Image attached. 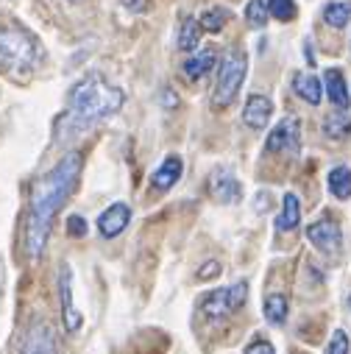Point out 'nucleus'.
Segmentation results:
<instances>
[{"mask_svg": "<svg viewBox=\"0 0 351 354\" xmlns=\"http://www.w3.org/2000/svg\"><path fill=\"white\" fill-rule=\"evenodd\" d=\"M78 176H81V153L73 151L34 185L31 204H28V221H26V248L31 259H37L45 251L50 226L59 209L64 207V201L73 196Z\"/></svg>", "mask_w": 351, "mask_h": 354, "instance_id": "f257e3e1", "label": "nucleus"}, {"mask_svg": "<svg viewBox=\"0 0 351 354\" xmlns=\"http://www.w3.org/2000/svg\"><path fill=\"white\" fill-rule=\"evenodd\" d=\"M123 101L126 98H123V93L117 90V86H112L104 75L90 73L73 86L67 118L75 129H90V126L112 118L115 112H120Z\"/></svg>", "mask_w": 351, "mask_h": 354, "instance_id": "f03ea898", "label": "nucleus"}, {"mask_svg": "<svg viewBox=\"0 0 351 354\" xmlns=\"http://www.w3.org/2000/svg\"><path fill=\"white\" fill-rule=\"evenodd\" d=\"M42 62L37 37L20 23H0V73L9 78H28Z\"/></svg>", "mask_w": 351, "mask_h": 354, "instance_id": "7ed1b4c3", "label": "nucleus"}, {"mask_svg": "<svg viewBox=\"0 0 351 354\" xmlns=\"http://www.w3.org/2000/svg\"><path fill=\"white\" fill-rule=\"evenodd\" d=\"M245 70H248L245 53L237 50V48L226 50V56H223V62H220L218 81H215V93H212V106H215V109L231 106V101L237 98L240 86H243V81H245Z\"/></svg>", "mask_w": 351, "mask_h": 354, "instance_id": "20e7f679", "label": "nucleus"}, {"mask_svg": "<svg viewBox=\"0 0 351 354\" xmlns=\"http://www.w3.org/2000/svg\"><path fill=\"white\" fill-rule=\"evenodd\" d=\"M245 296H248V282H237L231 288H223V290H212L207 293V299L201 301V313L207 318H226L231 313H237L243 304H245Z\"/></svg>", "mask_w": 351, "mask_h": 354, "instance_id": "39448f33", "label": "nucleus"}, {"mask_svg": "<svg viewBox=\"0 0 351 354\" xmlns=\"http://www.w3.org/2000/svg\"><path fill=\"white\" fill-rule=\"evenodd\" d=\"M307 240H310L318 251H323V254H329V257H337L340 248H343V232H340L337 221H332V218H321V221L310 223V226H307Z\"/></svg>", "mask_w": 351, "mask_h": 354, "instance_id": "423d86ee", "label": "nucleus"}, {"mask_svg": "<svg viewBox=\"0 0 351 354\" xmlns=\"http://www.w3.org/2000/svg\"><path fill=\"white\" fill-rule=\"evenodd\" d=\"M265 148H268L271 153H290V156H296L298 148H301V126H298V120H296V118H285V120L268 134Z\"/></svg>", "mask_w": 351, "mask_h": 354, "instance_id": "0eeeda50", "label": "nucleus"}, {"mask_svg": "<svg viewBox=\"0 0 351 354\" xmlns=\"http://www.w3.org/2000/svg\"><path fill=\"white\" fill-rule=\"evenodd\" d=\"M59 296H61V321H64V329L67 332H78L81 329V313L73 304V274H70L67 265L61 268V277H59Z\"/></svg>", "mask_w": 351, "mask_h": 354, "instance_id": "6e6552de", "label": "nucleus"}, {"mask_svg": "<svg viewBox=\"0 0 351 354\" xmlns=\"http://www.w3.org/2000/svg\"><path fill=\"white\" fill-rule=\"evenodd\" d=\"M209 196L220 204H237L243 190H240V182L234 179L231 170H215L212 179H209Z\"/></svg>", "mask_w": 351, "mask_h": 354, "instance_id": "1a4fd4ad", "label": "nucleus"}, {"mask_svg": "<svg viewBox=\"0 0 351 354\" xmlns=\"http://www.w3.org/2000/svg\"><path fill=\"white\" fill-rule=\"evenodd\" d=\"M129 221H131V207L117 201V204H112L109 209L101 212V218H98V232H101L104 237H117V234H123V229L129 226Z\"/></svg>", "mask_w": 351, "mask_h": 354, "instance_id": "9d476101", "label": "nucleus"}, {"mask_svg": "<svg viewBox=\"0 0 351 354\" xmlns=\"http://www.w3.org/2000/svg\"><path fill=\"white\" fill-rule=\"evenodd\" d=\"M182 170H184V162H182V156H176V153H170L156 170H153V176H151V185H153V190H159V193H167L176 182L182 179Z\"/></svg>", "mask_w": 351, "mask_h": 354, "instance_id": "9b49d317", "label": "nucleus"}, {"mask_svg": "<svg viewBox=\"0 0 351 354\" xmlns=\"http://www.w3.org/2000/svg\"><path fill=\"white\" fill-rule=\"evenodd\" d=\"M271 115H274L271 98H265V95H251V98L245 101V109H243V123L251 126V129H265L268 120H271Z\"/></svg>", "mask_w": 351, "mask_h": 354, "instance_id": "f8f14e48", "label": "nucleus"}, {"mask_svg": "<svg viewBox=\"0 0 351 354\" xmlns=\"http://www.w3.org/2000/svg\"><path fill=\"white\" fill-rule=\"evenodd\" d=\"M20 354H56L53 335H50V329H48V324H45V321H37V324L28 329V335H26V340H23V351H20Z\"/></svg>", "mask_w": 351, "mask_h": 354, "instance_id": "ddd939ff", "label": "nucleus"}, {"mask_svg": "<svg viewBox=\"0 0 351 354\" xmlns=\"http://www.w3.org/2000/svg\"><path fill=\"white\" fill-rule=\"evenodd\" d=\"M323 86H326V95H329L332 106H337V109H348V104H351L348 84H345V78H343V73H340L337 67H329V70H326V75H323Z\"/></svg>", "mask_w": 351, "mask_h": 354, "instance_id": "4468645a", "label": "nucleus"}, {"mask_svg": "<svg viewBox=\"0 0 351 354\" xmlns=\"http://www.w3.org/2000/svg\"><path fill=\"white\" fill-rule=\"evenodd\" d=\"M293 90H296V95L301 101H307L310 106H318L321 95H323V84L312 73H296L293 75Z\"/></svg>", "mask_w": 351, "mask_h": 354, "instance_id": "2eb2a0df", "label": "nucleus"}, {"mask_svg": "<svg viewBox=\"0 0 351 354\" xmlns=\"http://www.w3.org/2000/svg\"><path fill=\"white\" fill-rule=\"evenodd\" d=\"M326 185H329V193H332L334 198L348 201V198H351V167H345V165L332 167Z\"/></svg>", "mask_w": 351, "mask_h": 354, "instance_id": "dca6fc26", "label": "nucleus"}, {"mask_svg": "<svg viewBox=\"0 0 351 354\" xmlns=\"http://www.w3.org/2000/svg\"><path fill=\"white\" fill-rule=\"evenodd\" d=\"M298 223H301V204L293 193H287L285 201H282V212L276 218V229L279 232H293Z\"/></svg>", "mask_w": 351, "mask_h": 354, "instance_id": "f3484780", "label": "nucleus"}, {"mask_svg": "<svg viewBox=\"0 0 351 354\" xmlns=\"http://www.w3.org/2000/svg\"><path fill=\"white\" fill-rule=\"evenodd\" d=\"M351 20V0H332L323 6V23L332 28H345Z\"/></svg>", "mask_w": 351, "mask_h": 354, "instance_id": "a211bd4d", "label": "nucleus"}, {"mask_svg": "<svg viewBox=\"0 0 351 354\" xmlns=\"http://www.w3.org/2000/svg\"><path fill=\"white\" fill-rule=\"evenodd\" d=\"M287 310H290V304H287V296H282V293H271V296L262 299V313H265V318H268L274 326L285 324Z\"/></svg>", "mask_w": 351, "mask_h": 354, "instance_id": "6ab92c4d", "label": "nucleus"}, {"mask_svg": "<svg viewBox=\"0 0 351 354\" xmlns=\"http://www.w3.org/2000/svg\"><path fill=\"white\" fill-rule=\"evenodd\" d=\"M215 50L212 48H207V50H198L196 56H190L187 62H184V73H187V78H204L209 70H212V64H215Z\"/></svg>", "mask_w": 351, "mask_h": 354, "instance_id": "aec40b11", "label": "nucleus"}, {"mask_svg": "<svg viewBox=\"0 0 351 354\" xmlns=\"http://www.w3.org/2000/svg\"><path fill=\"white\" fill-rule=\"evenodd\" d=\"M323 134L332 140H345L351 134V118L345 115V109H340V115H329L323 120Z\"/></svg>", "mask_w": 351, "mask_h": 354, "instance_id": "412c9836", "label": "nucleus"}, {"mask_svg": "<svg viewBox=\"0 0 351 354\" xmlns=\"http://www.w3.org/2000/svg\"><path fill=\"white\" fill-rule=\"evenodd\" d=\"M198 39H201V23L193 20V17H184L182 31H179V48L182 50H196Z\"/></svg>", "mask_w": 351, "mask_h": 354, "instance_id": "4be33fe9", "label": "nucleus"}, {"mask_svg": "<svg viewBox=\"0 0 351 354\" xmlns=\"http://www.w3.org/2000/svg\"><path fill=\"white\" fill-rule=\"evenodd\" d=\"M268 6H265V0H251V3L245 6V17H248V26L251 28H265L268 23Z\"/></svg>", "mask_w": 351, "mask_h": 354, "instance_id": "5701e85b", "label": "nucleus"}, {"mask_svg": "<svg viewBox=\"0 0 351 354\" xmlns=\"http://www.w3.org/2000/svg\"><path fill=\"white\" fill-rule=\"evenodd\" d=\"M268 12H271V17L282 20V23H290L298 15L296 0H268Z\"/></svg>", "mask_w": 351, "mask_h": 354, "instance_id": "b1692460", "label": "nucleus"}, {"mask_svg": "<svg viewBox=\"0 0 351 354\" xmlns=\"http://www.w3.org/2000/svg\"><path fill=\"white\" fill-rule=\"evenodd\" d=\"M198 23H201V28H204V31L218 34V31H220V28L229 23V12H226V9H209V12H207V15L198 20Z\"/></svg>", "mask_w": 351, "mask_h": 354, "instance_id": "393cba45", "label": "nucleus"}, {"mask_svg": "<svg viewBox=\"0 0 351 354\" xmlns=\"http://www.w3.org/2000/svg\"><path fill=\"white\" fill-rule=\"evenodd\" d=\"M348 348H351L348 335L343 329H334L332 337H329V343H326V354H348Z\"/></svg>", "mask_w": 351, "mask_h": 354, "instance_id": "a878e982", "label": "nucleus"}, {"mask_svg": "<svg viewBox=\"0 0 351 354\" xmlns=\"http://www.w3.org/2000/svg\"><path fill=\"white\" fill-rule=\"evenodd\" d=\"M245 354H276V348L268 340H251L245 346Z\"/></svg>", "mask_w": 351, "mask_h": 354, "instance_id": "bb28decb", "label": "nucleus"}, {"mask_svg": "<svg viewBox=\"0 0 351 354\" xmlns=\"http://www.w3.org/2000/svg\"><path fill=\"white\" fill-rule=\"evenodd\" d=\"M67 229H70L73 237H84V234H86V221H84L81 215H70V218H67Z\"/></svg>", "mask_w": 351, "mask_h": 354, "instance_id": "cd10ccee", "label": "nucleus"}, {"mask_svg": "<svg viewBox=\"0 0 351 354\" xmlns=\"http://www.w3.org/2000/svg\"><path fill=\"white\" fill-rule=\"evenodd\" d=\"M218 271H220V262H207L198 277L201 279H212V277H218Z\"/></svg>", "mask_w": 351, "mask_h": 354, "instance_id": "c85d7f7f", "label": "nucleus"}, {"mask_svg": "<svg viewBox=\"0 0 351 354\" xmlns=\"http://www.w3.org/2000/svg\"><path fill=\"white\" fill-rule=\"evenodd\" d=\"M123 3H126L131 12H142V9H145V0H123Z\"/></svg>", "mask_w": 351, "mask_h": 354, "instance_id": "c756f323", "label": "nucleus"}, {"mask_svg": "<svg viewBox=\"0 0 351 354\" xmlns=\"http://www.w3.org/2000/svg\"><path fill=\"white\" fill-rule=\"evenodd\" d=\"M348 307H351V296H348Z\"/></svg>", "mask_w": 351, "mask_h": 354, "instance_id": "7c9ffc66", "label": "nucleus"}]
</instances>
